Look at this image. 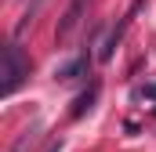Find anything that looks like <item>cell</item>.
<instances>
[{
    "label": "cell",
    "instance_id": "obj_3",
    "mask_svg": "<svg viewBox=\"0 0 156 152\" xmlns=\"http://www.w3.org/2000/svg\"><path fill=\"white\" fill-rule=\"evenodd\" d=\"M83 11H87V0H73V4L62 11V18H58V26H55V40H58V43L73 36V29L83 22Z\"/></svg>",
    "mask_w": 156,
    "mask_h": 152
},
{
    "label": "cell",
    "instance_id": "obj_6",
    "mask_svg": "<svg viewBox=\"0 0 156 152\" xmlns=\"http://www.w3.org/2000/svg\"><path fill=\"white\" fill-rule=\"evenodd\" d=\"M37 130H40V123H33V127H26V130H22V138H18V141L11 145V152H26L29 145H33V138H37Z\"/></svg>",
    "mask_w": 156,
    "mask_h": 152
},
{
    "label": "cell",
    "instance_id": "obj_1",
    "mask_svg": "<svg viewBox=\"0 0 156 152\" xmlns=\"http://www.w3.org/2000/svg\"><path fill=\"white\" fill-rule=\"evenodd\" d=\"M26 76H29V62H26L22 47H18V43H7V47H4V94L11 98V94L26 83Z\"/></svg>",
    "mask_w": 156,
    "mask_h": 152
},
{
    "label": "cell",
    "instance_id": "obj_2",
    "mask_svg": "<svg viewBox=\"0 0 156 152\" xmlns=\"http://www.w3.org/2000/svg\"><path fill=\"white\" fill-rule=\"evenodd\" d=\"M142 4H145V0H134V4H131V11H127V15H123V18L116 22V29H113L109 36L102 40V51H98V62H113V51L120 47V40L127 36V29H131V22H134V15H138V7H142Z\"/></svg>",
    "mask_w": 156,
    "mask_h": 152
},
{
    "label": "cell",
    "instance_id": "obj_8",
    "mask_svg": "<svg viewBox=\"0 0 156 152\" xmlns=\"http://www.w3.org/2000/svg\"><path fill=\"white\" fill-rule=\"evenodd\" d=\"M51 152H62V141H58V145H51Z\"/></svg>",
    "mask_w": 156,
    "mask_h": 152
},
{
    "label": "cell",
    "instance_id": "obj_5",
    "mask_svg": "<svg viewBox=\"0 0 156 152\" xmlns=\"http://www.w3.org/2000/svg\"><path fill=\"white\" fill-rule=\"evenodd\" d=\"M94 98H98V83H91V87H87L83 94H76V102H73L69 116H73V119H80V116H83L87 109H91V105H94Z\"/></svg>",
    "mask_w": 156,
    "mask_h": 152
},
{
    "label": "cell",
    "instance_id": "obj_4",
    "mask_svg": "<svg viewBox=\"0 0 156 152\" xmlns=\"http://www.w3.org/2000/svg\"><path fill=\"white\" fill-rule=\"evenodd\" d=\"M91 73V54L83 51L76 58H69V62H62L58 69H55V80H80V76Z\"/></svg>",
    "mask_w": 156,
    "mask_h": 152
},
{
    "label": "cell",
    "instance_id": "obj_7",
    "mask_svg": "<svg viewBox=\"0 0 156 152\" xmlns=\"http://www.w3.org/2000/svg\"><path fill=\"white\" fill-rule=\"evenodd\" d=\"M138 98H156V83H145V87H138Z\"/></svg>",
    "mask_w": 156,
    "mask_h": 152
}]
</instances>
